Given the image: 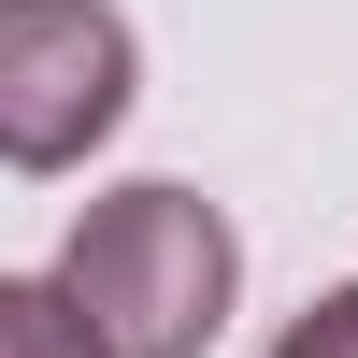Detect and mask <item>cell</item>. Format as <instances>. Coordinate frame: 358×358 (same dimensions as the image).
<instances>
[{
  "label": "cell",
  "instance_id": "obj_1",
  "mask_svg": "<svg viewBox=\"0 0 358 358\" xmlns=\"http://www.w3.org/2000/svg\"><path fill=\"white\" fill-rule=\"evenodd\" d=\"M57 287L86 301V330H101L115 358H201L229 330V301H244V244H229V215L201 187L143 172V187H115V201L72 215Z\"/></svg>",
  "mask_w": 358,
  "mask_h": 358
},
{
  "label": "cell",
  "instance_id": "obj_2",
  "mask_svg": "<svg viewBox=\"0 0 358 358\" xmlns=\"http://www.w3.org/2000/svg\"><path fill=\"white\" fill-rule=\"evenodd\" d=\"M143 86V43L115 0H0V172H72L115 143Z\"/></svg>",
  "mask_w": 358,
  "mask_h": 358
},
{
  "label": "cell",
  "instance_id": "obj_3",
  "mask_svg": "<svg viewBox=\"0 0 358 358\" xmlns=\"http://www.w3.org/2000/svg\"><path fill=\"white\" fill-rule=\"evenodd\" d=\"M0 358H115L57 273H0Z\"/></svg>",
  "mask_w": 358,
  "mask_h": 358
},
{
  "label": "cell",
  "instance_id": "obj_4",
  "mask_svg": "<svg viewBox=\"0 0 358 358\" xmlns=\"http://www.w3.org/2000/svg\"><path fill=\"white\" fill-rule=\"evenodd\" d=\"M273 358H358V287H315V301L273 330Z\"/></svg>",
  "mask_w": 358,
  "mask_h": 358
}]
</instances>
